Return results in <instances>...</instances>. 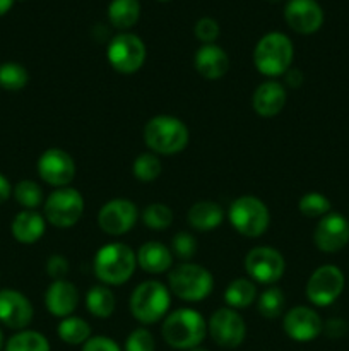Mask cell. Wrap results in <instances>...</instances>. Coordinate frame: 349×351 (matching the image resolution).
Listing matches in <instances>:
<instances>
[{
    "label": "cell",
    "instance_id": "cell-16",
    "mask_svg": "<svg viewBox=\"0 0 349 351\" xmlns=\"http://www.w3.org/2000/svg\"><path fill=\"white\" fill-rule=\"evenodd\" d=\"M313 243L320 252L335 254L349 243V219L341 213H328L318 219Z\"/></svg>",
    "mask_w": 349,
    "mask_h": 351
},
{
    "label": "cell",
    "instance_id": "cell-18",
    "mask_svg": "<svg viewBox=\"0 0 349 351\" xmlns=\"http://www.w3.org/2000/svg\"><path fill=\"white\" fill-rule=\"evenodd\" d=\"M287 26L298 34H313L324 24V10L317 0H289L284 7Z\"/></svg>",
    "mask_w": 349,
    "mask_h": 351
},
{
    "label": "cell",
    "instance_id": "cell-27",
    "mask_svg": "<svg viewBox=\"0 0 349 351\" xmlns=\"http://www.w3.org/2000/svg\"><path fill=\"white\" fill-rule=\"evenodd\" d=\"M140 17L139 0H112L108 5V19L113 27L123 31L133 27Z\"/></svg>",
    "mask_w": 349,
    "mask_h": 351
},
{
    "label": "cell",
    "instance_id": "cell-8",
    "mask_svg": "<svg viewBox=\"0 0 349 351\" xmlns=\"http://www.w3.org/2000/svg\"><path fill=\"white\" fill-rule=\"evenodd\" d=\"M84 197L74 187L55 189L43 202L44 219L58 230H67L77 225L84 216Z\"/></svg>",
    "mask_w": 349,
    "mask_h": 351
},
{
    "label": "cell",
    "instance_id": "cell-26",
    "mask_svg": "<svg viewBox=\"0 0 349 351\" xmlns=\"http://www.w3.org/2000/svg\"><path fill=\"white\" fill-rule=\"evenodd\" d=\"M86 308L96 319H109L115 314L116 297L113 290L106 285H94L86 293Z\"/></svg>",
    "mask_w": 349,
    "mask_h": 351
},
{
    "label": "cell",
    "instance_id": "cell-29",
    "mask_svg": "<svg viewBox=\"0 0 349 351\" xmlns=\"http://www.w3.org/2000/svg\"><path fill=\"white\" fill-rule=\"evenodd\" d=\"M257 311L263 319H277L286 308V295L277 287H267L257 298Z\"/></svg>",
    "mask_w": 349,
    "mask_h": 351
},
{
    "label": "cell",
    "instance_id": "cell-2",
    "mask_svg": "<svg viewBox=\"0 0 349 351\" xmlns=\"http://www.w3.org/2000/svg\"><path fill=\"white\" fill-rule=\"evenodd\" d=\"M161 335L174 350L197 348L207 336V321L195 308H177L163 319Z\"/></svg>",
    "mask_w": 349,
    "mask_h": 351
},
{
    "label": "cell",
    "instance_id": "cell-22",
    "mask_svg": "<svg viewBox=\"0 0 349 351\" xmlns=\"http://www.w3.org/2000/svg\"><path fill=\"white\" fill-rule=\"evenodd\" d=\"M137 266L146 273L154 274H163L170 273L174 266V256L168 245L157 240H149L144 242L142 245L137 249Z\"/></svg>",
    "mask_w": 349,
    "mask_h": 351
},
{
    "label": "cell",
    "instance_id": "cell-9",
    "mask_svg": "<svg viewBox=\"0 0 349 351\" xmlns=\"http://www.w3.org/2000/svg\"><path fill=\"white\" fill-rule=\"evenodd\" d=\"M106 58L113 71L130 75L144 67L147 58L146 43L133 33H118L109 40Z\"/></svg>",
    "mask_w": 349,
    "mask_h": 351
},
{
    "label": "cell",
    "instance_id": "cell-24",
    "mask_svg": "<svg viewBox=\"0 0 349 351\" xmlns=\"http://www.w3.org/2000/svg\"><path fill=\"white\" fill-rule=\"evenodd\" d=\"M224 218V209L214 201H197L187 211V223L190 225V228L202 233L219 228Z\"/></svg>",
    "mask_w": 349,
    "mask_h": 351
},
{
    "label": "cell",
    "instance_id": "cell-44",
    "mask_svg": "<svg viewBox=\"0 0 349 351\" xmlns=\"http://www.w3.org/2000/svg\"><path fill=\"white\" fill-rule=\"evenodd\" d=\"M14 2H16V0H0V16L9 12V10L12 9Z\"/></svg>",
    "mask_w": 349,
    "mask_h": 351
},
{
    "label": "cell",
    "instance_id": "cell-33",
    "mask_svg": "<svg viewBox=\"0 0 349 351\" xmlns=\"http://www.w3.org/2000/svg\"><path fill=\"white\" fill-rule=\"evenodd\" d=\"M174 215L171 211L170 206L163 204V202H153V204L146 206L140 213V221L151 230L156 232H163L173 225Z\"/></svg>",
    "mask_w": 349,
    "mask_h": 351
},
{
    "label": "cell",
    "instance_id": "cell-14",
    "mask_svg": "<svg viewBox=\"0 0 349 351\" xmlns=\"http://www.w3.org/2000/svg\"><path fill=\"white\" fill-rule=\"evenodd\" d=\"M36 170L41 180L55 189L70 187L77 173L74 158L62 147H48L43 151L38 158Z\"/></svg>",
    "mask_w": 349,
    "mask_h": 351
},
{
    "label": "cell",
    "instance_id": "cell-1",
    "mask_svg": "<svg viewBox=\"0 0 349 351\" xmlns=\"http://www.w3.org/2000/svg\"><path fill=\"white\" fill-rule=\"evenodd\" d=\"M142 137L151 153L157 156H174L187 149L190 130L178 117L156 115L146 122Z\"/></svg>",
    "mask_w": 349,
    "mask_h": 351
},
{
    "label": "cell",
    "instance_id": "cell-6",
    "mask_svg": "<svg viewBox=\"0 0 349 351\" xmlns=\"http://www.w3.org/2000/svg\"><path fill=\"white\" fill-rule=\"evenodd\" d=\"M168 288L178 300L198 304L214 290V276L201 264L180 263L168 273Z\"/></svg>",
    "mask_w": 349,
    "mask_h": 351
},
{
    "label": "cell",
    "instance_id": "cell-46",
    "mask_svg": "<svg viewBox=\"0 0 349 351\" xmlns=\"http://www.w3.org/2000/svg\"><path fill=\"white\" fill-rule=\"evenodd\" d=\"M188 351H209V350H205V348H201V346H197V348H192V350H188Z\"/></svg>",
    "mask_w": 349,
    "mask_h": 351
},
{
    "label": "cell",
    "instance_id": "cell-41",
    "mask_svg": "<svg viewBox=\"0 0 349 351\" xmlns=\"http://www.w3.org/2000/svg\"><path fill=\"white\" fill-rule=\"evenodd\" d=\"M324 332L328 338H342L348 332V322L337 317L328 319L324 324Z\"/></svg>",
    "mask_w": 349,
    "mask_h": 351
},
{
    "label": "cell",
    "instance_id": "cell-17",
    "mask_svg": "<svg viewBox=\"0 0 349 351\" xmlns=\"http://www.w3.org/2000/svg\"><path fill=\"white\" fill-rule=\"evenodd\" d=\"M34 308L29 298L17 290H0V322L14 331H23L31 324Z\"/></svg>",
    "mask_w": 349,
    "mask_h": 351
},
{
    "label": "cell",
    "instance_id": "cell-12",
    "mask_svg": "<svg viewBox=\"0 0 349 351\" xmlns=\"http://www.w3.org/2000/svg\"><path fill=\"white\" fill-rule=\"evenodd\" d=\"M207 335L221 348H238L246 338V322L235 308L221 307L209 317Z\"/></svg>",
    "mask_w": 349,
    "mask_h": 351
},
{
    "label": "cell",
    "instance_id": "cell-10",
    "mask_svg": "<svg viewBox=\"0 0 349 351\" xmlns=\"http://www.w3.org/2000/svg\"><path fill=\"white\" fill-rule=\"evenodd\" d=\"M243 267L252 281L257 285L272 287L286 273V259L274 247H253L243 259Z\"/></svg>",
    "mask_w": 349,
    "mask_h": 351
},
{
    "label": "cell",
    "instance_id": "cell-40",
    "mask_svg": "<svg viewBox=\"0 0 349 351\" xmlns=\"http://www.w3.org/2000/svg\"><path fill=\"white\" fill-rule=\"evenodd\" d=\"M81 351H122L118 343L108 336H91L88 341L82 345Z\"/></svg>",
    "mask_w": 349,
    "mask_h": 351
},
{
    "label": "cell",
    "instance_id": "cell-43",
    "mask_svg": "<svg viewBox=\"0 0 349 351\" xmlns=\"http://www.w3.org/2000/svg\"><path fill=\"white\" fill-rule=\"evenodd\" d=\"M12 184L9 182V178L5 177V175L0 173V206L3 204V202L9 201V197L12 195Z\"/></svg>",
    "mask_w": 349,
    "mask_h": 351
},
{
    "label": "cell",
    "instance_id": "cell-31",
    "mask_svg": "<svg viewBox=\"0 0 349 351\" xmlns=\"http://www.w3.org/2000/svg\"><path fill=\"white\" fill-rule=\"evenodd\" d=\"M132 173L142 184H151V182L157 180L163 173V163H161L159 156L151 151L139 154L132 163Z\"/></svg>",
    "mask_w": 349,
    "mask_h": 351
},
{
    "label": "cell",
    "instance_id": "cell-3",
    "mask_svg": "<svg viewBox=\"0 0 349 351\" xmlns=\"http://www.w3.org/2000/svg\"><path fill=\"white\" fill-rule=\"evenodd\" d=\"M137 269V256L127 243L109 242L96 252L92 271L98 281L106 287L125 285Z\"/></svg>",
    "mask_w": 349,
    "mask_h": 351
},
{
    "label": "cell",
    "instance_id": "cell-47",
    "mask_svg": "<svg viewBox=\"0 0 349 351\" xmlns=\"http://www.w3.org/2000/svg\"><path fill=\"white\" fill-rule=\"evenodd\" d=\"M157 2H170V0H157Z\"/></svg>",
    "mask_w": 349,
    "mask_h": 351
},
{
    "label": "cell",
    "instance_id": "cell-32",
    "mask_svg": "<svg viewBox=\"0 0 349 351\" xmlns=\"http://www.w3.org/2000/svg\"><path fill=\"white\" fill-rule=\"evenodd\" d=\"M14 199L17 201V204L23 209L27 211H36L40 206H43L44 195L43 189L38 182L34 180H21L17 182L16 187L12 191Z\"/></svg>",
    "mask_w": 349,
    "mask_h": 351
},
{
    "label": "cell",
    "instance_id": "cell-7",
    "mask_svg": "<svg viewBox=\"0 0 349 351\" xmlns=\"http://www.w3.org/2000/svg\"><path fill=\"white\" fill-rule=\"evenodd\" d=\"M228 219L236 233L246 239H259L269 230L270 211L262 199L242 195L229 204Z\"/></svg>",
    "mask_w": 349,
    "mask_h": 351
},
{
    "label": "cell",
    "instance_id": "cell-38",
    "mask_svg": "<svg viewBox=\"0 0 349 351\" xmlns=\"http://www.w3.org/2000/svg\"><path fill=\"white\" fill-rule=\"evenodd\" d=\"M194 33L195 38H197L202 45H211L216 43V40L219 38L221 27H219L218 21L212 19V17H201V19L195 23Z\"/></svg>",
    "mask_w": 349,
    "mask_h": 351
},
{
    "label": "cell",
    "instance_id": "cell-4",
    "mask_svg": "<svg viewBox=\"0 0 349 351\" xmlns=\"http://www.w3.org/2000/svg\"><path fill=\"white\" fill-rule=\"evenodd\" d=\"M293 41L281 31L263 34L253 48V65L260 74L269 79L286 74L293 67Z\"/></svg>",
    "mask_w": 349,
    "mask_h": 351
},
{
    "label": "cell",
    "instance_id": "cell-34",
    "mask_svg": "<svg viewBox=\"0 0 349 351\" xmlns=\"http://www.w3.org/2000/svg\"><path fill=\"white\" fill-rule=\"evenodd\" d=\"M29 82V74L26 67L17 62L0 64V88L5 91H21Z\"/></svg>",
    "mask_w": 349,
    "mask_h": 351
},
{
    "label": "cell",
    "instance_id": "cell-23",
    "mask_svg": "<svg viewBox=\"0 0 349 351\" xmlns=\"http://www.w3.org/2000/svg\"><path fill=\"white\" fill-rule=\"evenodd\" d=\"M10 232H12V237L19 243L33 245L38 240L43 239L44 232H47V219H44L41 213L23 209L12 219Z\"/></svg>",
    "mask_w": 349,
    "mask_h": 351
},
{
    "label": "cell",
    "instance_id": "cell-11",
    "mask_svg": "<svg viewBox=\"0 0 349 351\" xmlns=\"http://www.w3.org/2000/svg\"><path fill=\"white\" fill-rule=\"evenodd\" d=\"M344 287L346 278L341 267L324 264L310 274L305 287V295L315 307H328L341 297Z\"/></svg>",
    "mask_w": 349,
    "mask_h": 351
},
{
    "label": "cell",
    "instance_id": "cell-15",
    "mask_svg": "<svg viewBox=\"0 0 349 351\" xmlns=\"http://www.w3.org/2000/svg\"><path fill=\"white\" fill-rule=\"evenodd\" d=\"M283 329L287 338L293 341L310 343L324 332V321L311 307L298 305L284 314Z\"/></svg>",
    "mask_w": 349,
    "mask_h": 351
},
{
    "label": "cell",
    "instance_id": "cell-42",
    "mask_svg": "<svg viewBox=\"0 0 349 351\" xmlns=\"http://www.w3.org/2000/svg\"><path fill=\"white\" fill-rule=\"evenodd\" d=\"M283 77H284V84L289 86V88H293V89L300 88L305 81V74L296 67H291L289 71L283 75Z\"/></svg>",
    "mask_w": 349,
    "mask_h": 351
},
{
    "label": "cell",
    "instance_id": "cell-48",
    "mask_svg": "<svg viewBox=\"0 0 349 351\" xmlns=\"http://www.w3.org/2000/svg\"><path fill=\"white\" fill-rule=\"evenodd\" d=\"M269 2H281V0H269Z\"/></svg>",
    "mask_w": 349,
    "mask_h": 351
},
{
    "label": "cell",
    "instance_id": "cell-35",
    "mask_svg": "<svg viewBox=\"0 0 349 351\" xmlns=\"http://www.w3.org/2000/svg\"><path fill=\"white\" fill-rule=\"evenodd\" d=\"M331 201L328 197H325L320 192H307L305 195H301V199L298 201V211L305 216V218H324L325 215L331 213Z\"/></svg>",
    "mask_w": 349,
    "mask_h": 351
},
{
    "label": "cell",
    "instance_id": "cell-37",
    "mask_svg": "<svg viewBox=\"0 0 349 351\" xmlns=\"http://www.w3.org/2000/svg\"><path fill=\"white\" fill-rule=\"evenodd\" d=\"M156 350V341L149 329L137 328L127 336L125 351H154Z\"/></svg>",
    "mask_w": 349,
    "mask_h": 351
},
{
    "label": "cell",
    "instance_id": "cell-28",
    "mask_svg": "<svg viewBox=\"0 0 349 351\" xmlns=\"http://www.w3.org/2000/svg\"><path fill=\"white\" fill-rule=\"evenodd\" d=\"M57 335L65 345L79 346L84 345L92 336L91 326L86 319L77 317V315H68V317L60 319V324L57 328Z\"/></svg>",
    "mask_w": 349,
    "mask_h": 351
},
{
    "label": "cell",
    "instance_id": "cell-36",
    "mask_svg": "<svg viewBox=\"0 0 349 351\" xmlns=\"http://www.w3.org/2000/svg\"><path fill=\"white\" fill-rule=\"evenodd\" d=\"M170 249L178 261H181V263H190L195 257V254H197V239L194 237V233L187 232V230H181V232L173 235Z\"/></svg>",
    "mask_w": 349,
    "mask_h": 351
},
{
    "label": "cell",
    "instance_id": "cell-5",
    "mask_svg": "<svg viewBox=\"0 0 349 351\" xmlns=\"http://www.w3.org/2000/svg\"><path fill=\"white\" fill-rule=\"evenodd\" d=\"M171 291L157 280L142 281L130 293L129 308L132 317L144 326L156 324L170 314Z\"/></svg>",
    "mask_w": 349,
    "mask_h": 351
},
{
    "label": "cell",
    "instance_id": "cell-39",
    "mask_svg": "<svg viewBox=\"0 0 349 351\" xmlns=\"http://www.w3.org/2000/svg\"><path fill=\"white\" fill-rule=\"evenodd\" d=\"M44 269H47V274L53 281L67 280V274L68 271H70V263H68L67 257L62 256V254H51L47 259Z\"/></svg>",
    "mask_w": 349,
    "mask_h": 351
},
{
    "label": "cell",
    "instance_id": "cell-30",
    "mask_svg": "<svg viewBox=\"0 0 349 351\" xmlns=\"http://www.w3.org/2000/svg\"><path fill=\"white\" fill-rule=\"evenodd\" d=\"M5 351H50V341L41 332L23 329L17 331L3 346Z\"/></svg>",
    "mask_w": 349,
    "mask_h": 351
},
{
    "label": "cell",
    "instance_id": "cell-21",
    "mask_svg": "<svg viewBox=\"0 0 349 351\" xmlns=\"http://www.w3.org/2000/svg\"><path fill=\"white\" fill-rule=\"evenodd\" d=\"M229 64L231 62H229V57L224 51V48H221L216 43L202 45L195 51V71L198 72L201 77L207 79V81H218V79L224 77L229 71Z\"/></svg>",
    "mask_w": 349,
    "mask_h": 351
},
{
    "label": "cell",
    "instance_id": "cell-19",
    "mask_svg": "<svg viewBox=\"0 0 349 351\" xmlns=\"http://www.w3.org/2000/svg\"><path fill=\"white\" fill-rule=\"evenodd\" d=\"M81 293L77 287L68 280L51 281L50 287L44 291V307L53 317L65 319L68 315H74L77 311Z\"/></svg>",
    "mask_w": 349,
    "mask_h": 351
},
{
    "label": "cell",
    "instance_id": "cell-13",
    "mask_svg": "<svg viewBox=\"0 0 349 351\" xmlns=\"http://www.w3.org/2000/svg\"><path fill=\"white\" fill-rule=\"evenodd\" d=\"M140 219L135 202L125 197H116L105 202L98 211V226L109 237L127 235Z\"/></svg>",
    "mask_w": 349,
    "mask_h": 351
},
{
    "label": "cell",
    "instance_id": "cell-20",
    "mask_svg": "<svg viewBox=\"0 0 349 351\" xmlns=\"http://www.w3.org/2000/svg\"><path fill=\"white\" fill-rule=\"evenodd\" d=\"M287 103L286 86L276 79L260 82L252 95V108L262 119H272L279 115Z\"/></svg>",
    "mask_w": 349,
    "mask_h": 351
},
{
    "label": "cell",
    "instance_id": "cell-45",
    "mask_svg": "<svg viewBox=\"0 0 349 351\" xmlns=\"http://www.w3.org/2000/svg\"><path fill=\"white\" fill-rule=\"evenodd\" d=\"M3 350V335H2V329H0V351Z\"/></svg>",
    "mask_w": 349,
    "mask_h": 351
},
{
    "label": "cell",
    "instance_id": "cell-25",
    "mask_svg": "<svg viewBox=\"0 0 349 351\" xmlns=\"http://www.w3.org/2000/svg\"><path fill=\"white\" fill-rule=\"evenodd\" d=\"M224 304L226 307L235 308V311H242V308H248L253 305L259 298V290H257V283L250 278H236L231 283H228L224 290Z\"/></svg>",
    "mask_w": 349,
    "mask_h": 351
}]
</instances>
